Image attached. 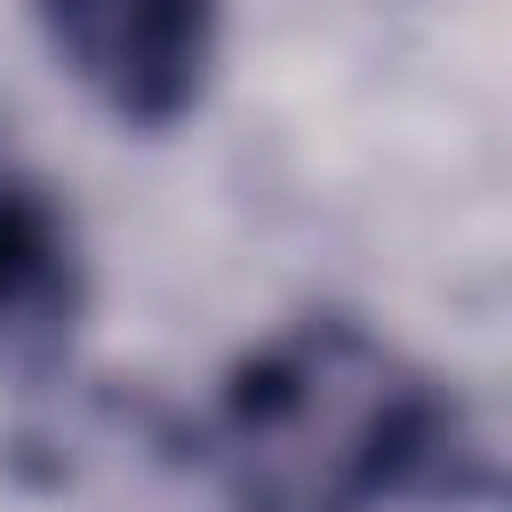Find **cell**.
Listing matches in <instances>:
<instances>
[{"label":"cell","mask_w":512,"mask_h":512,"mask_svg":"<svg viewBox=\"0 0 512 512\" xmlns=\"http://www.w3.org/2000/svg\"><path fill=\"white\" fill-rule=\"evenodd\" d=\"M216 472L240 512H384L472 488L464 408L344 312H312L224 376Z\"/></svg>","instance_id":"6da1fadb"},{"label":"cell","mask_w":512,"mask_h":512,"mask_svg":"<svg viewBox=\"0 0 512 512\" xmlns=\"http://www.w3.org/2000/svg\"><path fill=\"white\" fill-rule=\"evenodd\" d=\"M48 56L96 96L104 120L168 136L200 112L224 48V0H32Z\"/></svg>","instance_id":"7a4b0ae2"},{"label":"cell","mask_w":512,"mask_h":512,"mask_svg":"<svg viewBox=\"0 0 512 512\" xmlns=\"http://www.w3.org/2000/svg\"><path fill=\"white\" fill-rule=\"evenodd\" d=\"M88 304V264L64 200L0 120V368H48Z\"/></svg>","instance_id":"3957f363"}]
</instances>
